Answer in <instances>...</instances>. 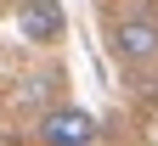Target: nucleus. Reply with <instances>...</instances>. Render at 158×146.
<instances>
[{"label": "nucleus", "mask_w": 158, "mask_h": 146, "mask_svg": "<svg viewBox=\"0 0 158 146\" xmlns=\"http://www.w3.org/2000/svg\"><path fill=\"white\" fill-rule=\"evenodd\" d=\"M34 135H40V146H90L96 140V118L85 107H51L34 124Z\"/></svg>", "instance_id": "1"}, {"label": "nucleus", "mask_w": 158, "mask_h": 146, "mask_svg": "<svg viewBox=\"0 0 158 146\" xmlns=\"http://www.w3.org/2000/svg\"><path fill=\"white\" fill-rule=\"evenodd\" d=\"M17 28H23L28 45H56L62 28H68V17H62L56 0H23V6H17Z\"/></svg>", "instance_id": "3"}, {"label": "nucleus", "mask_w": 158, "mask_h": 146, "mask_svg": "<svg viewBox=\"0 0 158 146\" xmlns=\"http://www.w3.org/2000/svg\"><path fill=\"white\" fill-rule=\"evenodd\" d=\"M113 56L118 62H152L158 56V17H124V23H113Z\"/></svg>", "instance_id": "2"}]
</instances>
